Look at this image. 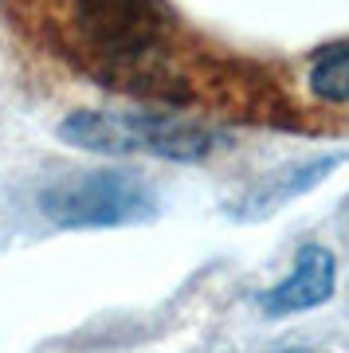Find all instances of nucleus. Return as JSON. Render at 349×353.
<instances>
[{"instance_id":"1","label":"nucleus","mask_w":349,"mask_h":353,"mask_svg":"<svg viewBox=\"0 0 349 353\" xmlns=\"http://www.w3.org/2000/svg\"><path fill=\"white\" fill-rule=\"evenodd\" d=\"M51 43L99 87L185 106L197 83L181 67V28L169 0H48Z\"/></svg>"},{"instance_id":"2","label":"nucleus","mask_w":349,"mask_h":353,"mask_svg":"<svg viewBox=\"0 0 349 353\" xmlns=\"http://www.w3.org/2000/svg\"><path fill=\"white\" fill-rule=\"evenodd\" d=\"M55 138L102 157H161V161H204L224 150L228 134L204 122H188L173 114H118V110H75L67 114Z\"/></svg>"},{"instance_id":"3","label":"nucleus","mask_w":349,"mask_h":353,"mask_svg":"<svg viewBox=\"0 0 349 353\" xmlns=\"http://www.w3.org/2000/svg\"><path fill=\"white\" fill-rule=\"evenodd\" d=\"M39 212L63 232H94L150 224L161 216V201L146 176L126 169H94L51 181L39 192Z\"/></svg>"},{"instance_id":"4","label":"nucleus","mask_w":349,"mask_h":353,"mask_svg":"<svg viewBox=\"0 0 349 353\" xmlns=\"http://www.w3.org/2000/svg\"><path fill=\"white\" fill-rule=\"evenodd\" d=\"M337 290V259L326 243H302L295 252L290 271L275 287H267L263 294H255V303L267 318H290L318 310L322 303H330Z\"/></svg>"},{"instance_id":"5","label":"nucleus","mask_w":349,"mask_h":353,"mask_svg":"<svg viewBox=\"0 0 349 353\" xmlns=\"http://www.w3.org/2000/svg\"><path fill=\"white\" fill-rule=\"evenodd\" d=\"M346 161H349V153H322V157H306V161H295V165H279V169H271L267 176H259L239 201H232L228 216L239 220V224L267 220V216H275L279 208H287L290 201L314 192L337 165H346Z\"/></svg>"},{"instance_id":"6","label":"nucleus","mask_w":349,"mask_h":353,"mask_svg":"<svg viewBox=\"0 0 349 353\" xmlns=\"http://www.w3.org/2000/svg\"><path fill=\"white\" fill-rule=\"evenodd\" d=\"M306 90L322 106H349V39L314 51L306 67Z\"/></svg>"},{"instance_id":"7","label":"nucleus","mask_w":349,"mask_h":353,"mask_svg":"<svg viewBox=\"0 0 349 353\" xmlns=\"http://www.w3.org/2000/svg\"><path fill=\"white\" fill-rule=\"evenodd\" d=\"M283 353H310V350H283Z\"/></svg>"}]
</instances>
